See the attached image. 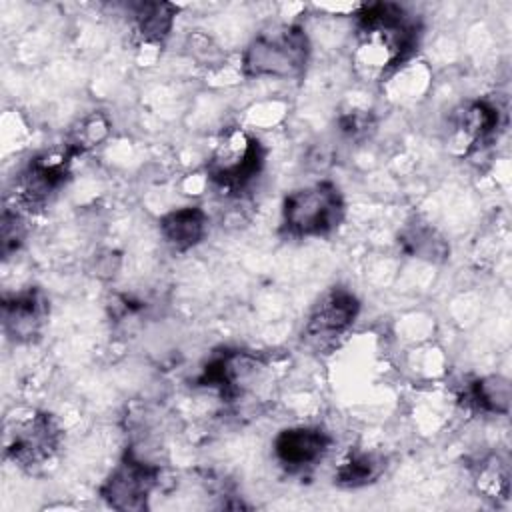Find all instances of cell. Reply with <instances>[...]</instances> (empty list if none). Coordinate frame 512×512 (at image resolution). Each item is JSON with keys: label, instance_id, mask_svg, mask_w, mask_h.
Returning <instances> with one entry per match:
<instances>
[{"label": "cell", "instance_id": "6da1fadb", "mask_svg": "<svg viewBox=\"0 0 512 512\" xmlns=\"http://www.w3.org/2000/svg\"><path fill=\"white\" fill-rule=\"evenodd\" d=\"M352 64L364 80H384L400 70L418 42V22L394 2L362 4L354 12Z\"/></svg>", "mask_w": 512, "mask_h": 512}, {"label": "cell", "instance_id": "7a4b0ae2", "mask_svg": "<svg viewBox=\"0 0 512 512\" xmlns=\"http://www.w3.org/2000/svg\"><path fill=\"white\" fill-rule=\"evenodd\" d=\"M310 42L302 26H274L256 34L240 56V70L246 78L290 80L304 72Z\"/></svg>", "mask_w": 512, "mask_h": 512}, {"label": "cell", "instance_id": "3957f363", "mask_svg": "<svg viewBox=\"0 0 512 512\" xmlns=\"http://www.w3.org/2000/svg\"><path fill=\"white\" fill-rule=\"evenodd\" d=\"M264 148L260 140L242 126H224L208 152L206 178L208 184L240 194L262 172Z\"/></svg>", "mask_w": 512, "mask_h": 512}, {"label": "cell", "instance_id": "277c9868", "mask_svg": "<svg viewBox=\"0 0 512 512\" xmlns=\"http://www.w3.org/2000/svg\"><path fill=\"white\" fill-rule=\"evenodd\" d=\"M342 218V194L328 180L292 190L282 202V230L292 238L326 236L338 228Z\"/></svg>", "mask_w": 512, "mask_h": 512}, {"label": "cell", "instance_id": "5b68a950", "mask_svg": "<svg viewBox=\"0 0 512 512\" xmlns=\"http://www.w3.org/2000/svg\"><path fill=\"white\" fill-rule=\"evenodd\" d=\"M60 428L48 412L30 410L6 430V454L20 468H40L58 450Z\"/></svg>", "mask_w": 512, "mask_h": 512}, {"label": "cell", "instance_id": "8992f818", "mask_svg": "<svg viewBox=\"0 0 512 512\" xmlns=\"http://www.w3.org/2000/svg\"><path fill=\"white\" fill-rule=\"evenodd\" d=\"M162 468L126 452L124 460L104 480L100 494L116 510H142L160 486Z\"/></svg>", "mask_w": 512, "mask_h": 512}, {"label": "cell", "instance_id": "52a82bcc", "mask_svg": "<svg viewBox=\"0 0 512 512\" xmlns=\"http://www.w3.org/2000/svg\"><path fill=\"white\" fill-rule=\"evenodd\" d=\"M500 126V110L488 100L460 104L448 120V150L458 158H468L488 146Z\"/></svg>", "mask_w": 512, "mask_h": 512}, {"label": "cell", "instance_id": "ba28073f", "mask_svg": "<svg viewBox=\"0 0 512 512\" xmlns=\"http://www.w3.org/2000/svg\"><path fill=\"white\" fill-rule=\"evenodd\" d=\"M358 312L360 302L352 292L342 288L332 290L316 304L308 316L304 326V340L318 350L332 346L352 326Z\"/></svg>", "mask_w": 512, "mask_h": 512}, {"label": "cell", "instance_id": "9c48e42d", "mask_svg": "<svg viewBox=\"0 0 512 512\" xmlns=\"http://www.w3.org/2000/svg\"><path fill=\"white\" fill-rule=\"evenodd\" d=\"M332 438L320 426H290L276 434L272 450L276 462L292 474L316 468L328 454Z\"/></svg>", "mask_w": 512, "mask_h": 512}, {"label": "cell", "instance_id": "30bf717a", "mask_svg": "<svg viewBox=\"0 0 512 512\" xmlns=\"http://www.w3.org/2000/svg\"><path fill=\"white\" fill-rule=\"evenodd\" d=\"M4 330L16 342H30L40 334L46 318V302L36 290L22 292L4 302Z\"/></svg>", "mask_w": 512, "mask_h": 512}, {"label": "cell", "instance_id": "8fae6325", "mask_svg": "<svg viewBox=\"0 0 512 512\" xmlns=\"http://www.w3.org/2000/svg\"><path fill=\"white\" fill-rule=\"evenodd\" d=\"M208 230V216L200 206H184L168 212L160 220L162 238L178 252H186L202 242Z\"/></svg>", "mask_w": 512, "mask_h": 512}, {"label": "cell", "instance_id": "7c38bea8", "mask_svg": "<svg viewBox=\"0 0 512 512\" xmlns=\"http://www.w3.org/2000/svg\"><path fill=\"white\" fill-rule=\"evenodd\" d=\"M472 482L478 494L488 500L502 502L510 496V468L498 454H486L474 464Z\"/></svg>", "mask_w": 512, "mask_h": 512}, {"label": "cell", "instance_id": "4fadbf2b", "mask_svg": "<svg viewBox=\"0 0 512 512\" xmlns=\"http://www.w3.org/2000/svg\"><path fill=\"white\" fill-rule=\"evenodd\" d=\"M468 404L486 414H508L510 408V382L502 376H484L474 380L466 392Z\"/></svg>", "mask_w": 512, "mask_h": 512}, {"label": "cell", "instance_id": "5bb4252c", "mask_svg": "<svg viewBox=\"0 0 512 512\" xmlns=\"http://www.w3.org/2000/svg\"><path fill=\"white\" fill-rule=\"evenodd\" d=\"M384 472V456L376 452L350 450L336 466V482L344 486H364L374 482Z\"/></svg>", "mask_w": 512, "mask_h": 512}, {"label": "cell", "instance_id": "9a60e30c", "mask_svg": "<svg viewBox=\"0 0 512 512\" xmlns=\"http://www.w3.org/2000/svg\"><path fill=\"white\" fill-rule=\"evenodd\" d=\"M110 134V122L102 112H92L78 122L72 134L70 152H84L102 144Z\"/></svg>", "mask_w": 512, "mask_h": 512}]
</instances>
